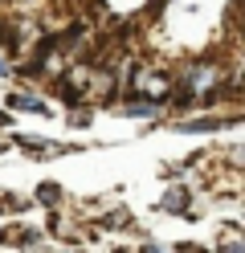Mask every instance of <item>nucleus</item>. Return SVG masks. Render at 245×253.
Here are the masks:
<instances>
[{
  "label": "nucleus",
  "mask_w": 245,
  "mask_h": 253,
  "mask_svg": "<svg viewBox=\"0 0 245 253\" xmlns=\"http://www.w3.org/2000/svg\"><path fill=\"white\" fill-rule=\"evenodd\" d=\"M8 106L12 110H25V115H49V106L37 98V94H21V90L8 94Z\"/></svg>",
  "instance_id": "nucleus-1"
},
{
  "label": "nucleus",
  "mask_w": 245,
  "mask_h": 253,
  "mask_svg": "<svg viewBox=\"0 0 245 253\" xmlns=\"http://www.w3.org/2000/svg\"><path fill=\"white\" fill-rule=\"evenodd\" d=\"M37 237L33 229H0V245H37Z\"/></svg>",
  "instance_id": "nucleus-2"
},
{
  "label": "nucleus",
  "mask_w": 245,
  "mask_h": 253,
  "mask_svg": "<svg viewBox=\"0 0 245 253\" xmlns=\"http://www.w3.org/2000/svg\"><path fill=\"white\" fill-rule=\"evenodd\" d=\"M233 119H192V123H180L184 131H225Z\"/></svg>",
  "instance_id": "nucleus-3"
},
{
  "label": "nucleus",
  "mask_w": 245,
  "mask_h": 253,
  "mask_svg": "<svg viewBox=\"0 0 245 253\" xmlns=\"http://www.w3.org/2000/svg\"><path fill=\"white\" fill-rule=\"evenodd\" d=\"M184 204H188V188H172V192L163 196V209L168 212H184Z\"/></svg>",
  "instance_id": "nucleus-4"
},
{
  "label": "nucleus",
  "mask_w": 245,
  "mask_h": 253,
  "mask_svg": "<svg viewBox=\"0 0 245 253\" xmlns=\"http://www.w3.org/2000/svg\"><path fill=\"white\" fill-rule=\"evenodd\" d=\"M37 200L57 204V200H61V188H57V184H41V188H37Z\"/></svg>",
  "instance_id": "nucleus-5"
},
{
  "label": "nucleus",
  "mask_w": 245,
  "mask_h": 253,
  "mask_svg": "<svg viewBox=\"0 0 245 253\" xmlns=\"http://www.w3.org/2000/svg\"><path fill=\"white\" fill-rule=\"evenodd\" d=\"M90 110H74V115H70V126H90Z\"/></svg>",
  "instance_id": "nucleus-6"
},
{
  "label": "nucleus",
  "mask_w": 245,
  "mask_h": 253,
  "mask_svg": "<svg viewBox=\"0 0 245 253\" xmlns=\"http://www.w3.org/2000/svg\"><path fill=\"white\" fill-rule=\"evenodd\" d=\"M221 253H245V241H225Z\"/></svg>",
  "instance_id": "nucleus-7"
},
{
  "label": "nucleus",
  "mask_w": 245,
  "mask_h": 253,
  "mask_svg": "<svg viewBox=\"0 0 245 253\" xmlns=\"http://www.w3.org/2000/svg\"><path fill=\"white\" fill-rule=\"evenodd\" d=\"M0 126H8V110H0Z\"/></svg>",
  "instance_id": "nucleus-8"
}]
</instances>
